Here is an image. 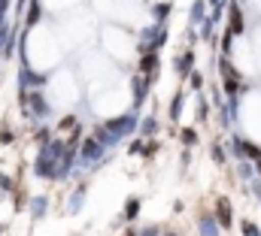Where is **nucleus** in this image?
Here are the masks:
<instances>
[{
	"instance_id": "20e7f679",
	"label": "nucleus",
	"mask_w": 261,
	"mask_h": 236,
	"mask_svg": "<svg viewBox=\"0 0 261 236\" xmlns=\"http://www.w3.org/2000/svg\"><path fill=\"white\" fill-rule=\"evenodd\" d=\"M100 155H103V145L97 139H85L82 142V161H97Z\"/></svg>"
},
{
	"instance_id": "c756f323",
	"label": "nucleus",
	"mask_w": 261,
	"mask_h": 236,
	"mask_svg": "<svg viewBox=\"0 0 261 236\" xmlns=\"http://www.w3.org/2000/svg\"><path fill=\"white\" fill-rule=\"evenodd\" d=\"M140 236H158V233H155V230H143Z\"/></svg>"
},
{
	"instance_id": "a878e982",
	"label": "nucleus",
	"mask_w": 261,
	"mask_h": 236,
	"mask_svg": "<svg viewBox=\"0 0 261 236\" xmlns=\"http://www.w3.org/2000/svg\"><path fill=\"white\" fill-rule=\"evenodd\" d=\"M240 176L249 179V176H252V167H249V164H240Z\"/></svg>"
},
{
	"instance_id": "423d86ee",
	"label": "nucleus",
	"mask_w": 261,
	"mask_h": 236,
	"mask_svg": "<svg viewBox=\"0 0 261 236\" xmlns=\"http://www.w3.org/2000/svg\"><path fill=\"white\" fill-rule=\"evenodd\" d=\"M140 73H143V76L158 73V55H155V52H146V55H143V61H140Z\"/></svg>"
},
{
	"instance_id": "6e6552de",
	"label": "nucleus",
	"mask_w": 261,
	"mask_h": 236,
	"mask_svg": "<svg viewBox=\"0 0 261 236\" xmlns=\"http://www.w3.org/2000/svg\"><path fill=\"white\" fill-rule=\"evenodd\" d=\"M43 18V6H40V0H31V6H28V18H24V24L28 27H34L37 21Z\"/></svg>"
},
{
	"instance_id": "a211bd4d",
	"label": "nucleus",
	"mask_w": 261,
	"mask_h": 236,
	"mask_svg": "<svg viewBox=\"0 0 261 236\" xmlns=\"http://www.w3.org/2000/svg\"><path fill=\"white\" fill-rule=\"evenodd\" d=\"M167 12H170V3H155V18H158V21H164Z\"/></svg>"
},
{
	"instance_id": "cd10ccee",
	"label": "nucleus",
	"mask_w": 261,
	"mask_h": 236,
	"mask_svg": "<svg viewBox=\"0 0 261 236\" xmlns=\"http://www.w3.org/2000/svg\"><path fill=\"white\" fill-rule=\"evenodd\" d=\"M210 3H213L216 9H222V6H225V0H210Z\"/></svg>"
},
{
	"instance_id": "f8f14e48",
	"label": "nucleus",
	"mask_w": 261,
	"mask_h": 236,
	"mask_svg": "<svg viewBox=\"0 0 261 236\" xmlns=\"http://www.w3.org/2000/svg\"><path fill=\"white\" fill-rule=\"evenodd\" d=\"M146 88H149V79H143V76H140V79H134V100H137V103L146 97Z\"/></svg>"
},
{
	"instance_id": "5701e85b",
	"label": "nucleus",
	"mask_w": 261,
	"mask_h": 236,
	"mask_svg": "<svg viewBox=\"0 0 261 236\" xmlns=\"http://www.w3.org/2000/svg\"><path fill=\"white\" fill-rule=\"evenodd\" d=\"M219 70H222V76H234V67H231L228 61H222V64H219Z\"/></svg>"
},
{
	"instance_id": "393cba45",
	"label": "nucleus",
	"mask_w": 261,
	"mask_h": 236,
	"mask_svg": "<svg viewBox=\"0 0 261 236\" xmlns=\"http://www.w3.org/2000/svg\"><path fill=\"white\" fill-rule=\"evenodd\" d=\"M213 158H216V161H219V164H225V152H222V149H219V145H216V149H213Z\"/></svg>"
},
{
	"instance_id": "f3484780",
	"label": "nucleus",
	"mask_w": 261,
	"mask_h": 236,
	"mask_svg": "<svg viewBox=\"0 0 261 236\" xmlns=\"http://www.w3.org/2000/svg\"><path fill=\"white\" fill-rule=\"evenodd\" d=\"M31 212H34V218H40V215L46 212V197H37L34 206H31Z\"/></svg>"
},
{
	"instance_id": "1a4fd4ad",
	"label": "nucleus",
	"mask_w": 261,
	"mask_h": 236,
	"mask_svg": "<svg viewBox=\"0 0 261 236\" xmlns=\"http://www.w3.org/2000/svg\"><path fill=\"white\" fill-rule=\"evenodd\" d=\"M192 64H195V52H186L182 58H176V73L179 76H189L192 73Z\"/></svg>"
},
{
	"instance_id": "412c9836",
	"label": "nucleus",
	"mask_w": 261,
	"mask_h": 236,
	"mask_svg": "<svg viewBox=\"0 0 261 236\" xmlns=\"http://www.w3.org/2000/svg\"><path fill=\"white\" fill-rule=\"evenodd\" d=\"M243 236H261V233H258V227H255L252 221H243Z\"/></svg>"
},
{
	"instance_id": "c85d7f7f",
	"label": "nucleus",
	"mask_w": 261,
	"mask_h": 236,
	"mask_svg": "<svg viewBox=\"0 0 261 236\" xmlns=\"http://www.w3.org/2000/svg\"><path fill=\"white\" fill-rule=\"evenodd\" d=\"M3 12H6V0H0V18H3Z\"/></svg>"
},
{
	"instance_id": "473e14b6",
	"label": "nucleus",
	"mask_w": 261,
	"mask_h": 236,
	"mask_svg": "<svg viewBox=\"0 0 261 236\" xmlns=\"http://www.w3.org/2000/svg\"><path fill=\"white\" fill-rule=\"evenodd\" d=\"M164 236H176V233H164Z\"/></svg>"
},
{
	"instance_id": "9b49d317",
	"label": "nucleus",
	"mask_w": 261,
	"mask_h": 236,
	"mask_svg": "<svg viewBox=\"0 0 261 236\" xmlns=\"http://www.w3.org/2000/svg\"><path fill=\"white\" fill-rule=\"evenodd\" d=\"M222 88H225V94H228L231 100H234V97L240 94V82H237L234 76H225V85H222Z\"/></svg>"
},
{
	"instance_id": "aec40b11",
	"label": "nucleus",
	"mask_w": 261,
	"mask_h": 236,
	"mask_svg": "<svg viewBox=\"0 0 261 236\" xmlns=\"http://www.w3.org/2000/svg\"><path fill=\"white\" fill-rule=\"evenodd\" d=\"M182 142H186V145H195V142H197V133L192 130V127H186V130H182Z\"/></svg>"
},
{
	"instance_id": "4468645a",
	"label": "nucleus",
	"mask_w": 261,
	"mask_h": 236,
	"mask_svg": "<svg viewBox=\"0 0 261 236\" xmlns=\"http://www.w3.org/2000/svg\"><path fill=\"white\" fill-rule=\"evenodd\" d=\"M155 130H158V121H155V118H146V121L140 124V136H152Z\"/></svg>"
},
{
	"instance_id": "2f4dec72",
	"label": "nucleus",
	"mask_w": 261,
	"mask_h": 236,
	"mask_svg": "<svg viewBox=\"0 0 261 236\" xmlns=\"http://www.w3.org/2000/svg\"><path fill=\"white\" fill-rule=\"evenodd\" d=\"M128 236H137V233H134V230H130V233H128Z\"/></svg>"
},
{
	"instance_id": "dca6fc26",
	"label": "nucleus",
	"mask_w": 261,
	"mask_h": 236,
	"mask_svg": "<svg viewBox=\"0 0 261 236\" xmlns=\"http://www.w3.org/2000/svg\"><path fill=\"white\" fill-rule=\"evenodd\" d=\"M179 112H182V94H176V97H173V103H170V118L176 121Z\"/></svg>"
},
{
	"instance_id": "7ed1b4c3",
	"label": "nucleus",
	"mask_w": 261,
	"mask_h": 236,
	"mask_svg": "<svg viewBox=\"0 0 261 236\" xmlns=\"http://www.w3.org/2000/svg\"><path fill=\"white\" fill-rule=\"evenodd\" d=\"M228 15H231V34H243V12L237 0H228Z\"/></svg>"
},
{
	"instance_id": "ddd939ff",
	"label": "nucleus",
	"mask_w": 261,
	"mask_h": 236,
	"mask_svg": "<svg viewBox=\"0 0 261 236\" xmlns=\"http://www.w3.org/2000/svg\"><path fill=\"white\" fill-rule=\"evenodd\" d=\"M137 215H140V200H137V197H130L128 203H125V218H128V221H134Z\"/></svg>"
},
{
	"instance_id": "4be33fe9",
	"label": "nucleus",
	"mask_w": 261,
	"mask_h": 236,
	"mask_svg": "<svg viewBox=\"0 0 261 236\" xmlns=\"http://www.w3.org/2000/svg\"><path fill=\"white\" fill-rule=\"evenodd\" d=\"M189 79H192V88H200V85H203V76H200V73H195V70H192V73H189Z\"/></svg>"
},
{
	"instance_id": "39448f33",
	"label": "nucleus",
	"mask_w": 261,
	"mask_h": 236,
	"mask_svg": "<svg viewBox=\"0 0 261 236\" xmlns=\"http://www.w3.org/2000/svg\"><path fill=\"white\" fill-rule=\"evenodd\" d=\"M24 100L31 103V112H34V115H40V118H43V115H49V106H46V100H43V94H40V91L28 94Z\"/></svg>"
},
{
	"instance_id": "0eeeda50",
	"label": "nucleus",
	"mask_w": 261,
	"mask_h": 236,
	"mask_svg": "<svg viewBox=\"0 0 261 236\" xmlns=\"http://www.w3.org/2000/svg\"><path fill=\"white\" fill-rule=\"evenodd\" d=\"M216 224L219 227H231V206H228V200H222L216 206Z\"/></svg>"
},
{
	"instance_id": "bb28decb",
	"label": "nucleus",
	"mask_w": 261,
	"mask_h": 236,
	"mask_svg": "<svg viewBox=\"0 0 261 236\" xmlns=\"http://www.w3.org/2000/svg\"><path fill=\"white\" fill-rule=\"evenodd\" d=\"M73 124H76V118H73V115H67L64 121H61V127H73Z\"/></svg>"
},
{
	"instance_id": "7c9ffc66",
	"label": "nucleus",
	"mask_w": 261,
	"mask_h": 236,
	"mask_svg": "<svg viewBox=\"0 0 261 236\" xmlns=\"http://www.w3.org/2000/svg\"><path fill=\"white\" fill-rule=\"evenodd\" d=\"M255 170H258V173H261V158H258V161H255Z\"/></svg>"
},
{
	"instance_id": "2eb2a0df",
	"label": "nucleus",
	"mask_w": 261,
	"mask_h": 236,
	"mask_svg": "<svg viewBox=\"0 0 261 236\" xmlns=\"http://www.w3.org/2000/svg\"><path fill=\"white\" fill-rule=\"evenodd\" d=\"M192 21H195V24L203 21V0H195V6H192Z\"/></svg>"
},
{
	"instance_id": "b1692460",
	"label": "nucleus",
	"mask_w": 261,
	"mask_h": 236,
	"mask_svg": "<svg viewBox=\"0 0 261 236\" xmlns=\"http://www.w3.org/2000/svg\"><path fill=\"white\" fill-rule=\"evenodd\" d=\"M12 139H15V136H12V130H9V127H3V133H0V142L6 145V142H12Z\"/></svg>"
},
{
	"instance_id": "9d476101",
	"label": "nucleus",
	"mask_w": 261,
	"mask_h": 236,
	"mask_svg": "<svg viewBox=\"0 0 261 236\" xmlns=\"http://www.w3.org/2000/svg\"><path fill=\"white\" fill-rule=\"evenodd\" d=\"M219 224H216V218L213 215H200V233L203 236H219Z\"/></svg>"
},
{
	"instance_id": "6ab92c4d",
	"label": "nucleus",
	"mask_w": 261,
	"mask_h": 236,
	"mask_svg": "<svg viewBox=\"0 0 261 236\" xmlns=\"http://www.w3.org/2000/svg\"><path fill=\"white\" fill-rule=\"evenodd\" d=\"M231 43H234V34L225 31V37H222V52H225V55H231Z\"/></svg>"
},
{
	"instance_id": "f03ea898",
	"label": "nucleus",
	"mask_w": 261,
	"mask_h": 236,
	"mask_svg": "<svg viewBox=\"0 0 261 236\" xmlns=\"http://www.w3.org/2000/svg\"><path fill=\"white\" fill-rule=\"evenodd\" d=\"M34 170H37V176H55V158L43 149V155L37 158V167Z\"/></svg>"
},
{
	"instance_id": "f257e3e1",
	"label": "nucleus",
	"mask_w": 261,
	"mask_h": 236,
	"mask_svg": "<svg viewBox=\"0 0 261 236\" xmlns=\"http://www.w3.org/2000/svg\"><path fill=\"white\" fill-rule=\"evenodd\" d=\"M134 127H137V118H134V112H128V115L116 118V121H107V133L119 142L122 136H128V133H134Z\"/></svg>"
}]
</instances>
